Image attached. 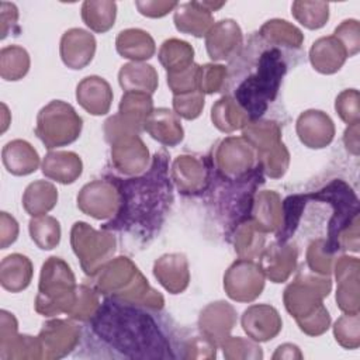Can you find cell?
Listing matches in <instances>:
<instances>
[{
	"label": "cell",
	"mask_w": 360,
	"mask_h": 360,
	"mask_svg": "<svg viewBox=\"0 0 360 360\" xmlns=\"http://www.w3.org/2000/svg\"><path fill=\"white\" fill-rule=\"evenodd\" d=\"M121 195L120 210L103 229L127 231L150 236L163 222L173 201L172 183L167 173V155H155L150 169L131 179H111Z\"/></svg>",
	"instance_id": "6da1fadb"
},
{
	"label": "cell",
	"mask_w": 360,
	"mask_h": 360,
	"mask_svg": "<svg viewBox=\"0 0 360 360\" xmlns=\"http://www.w3.org/2000/svg\"><path fill=\"white\" fill-rule=\"evenodd\" d=\"M90 321L96 335L125 357H174L169 340L155 319L138 305L110 298L100 305Z\"/></svg>",
	"instance_id": "7a4b0ae2"
},
{
	"label": "cell",
	"mask_w": 360,
	"mask_h": 360,
	"mask_svg": "<svg viewBox=\"0 0 360 360\" xmlns=\"http://www.w3.org/2000/svg\"><path fill=\"white\" fill-rule=\"evenodd\" d=\"M330 288L329 276L314 273L307 264L297 273L295 280L285 287L283 294L284 307L304 333L319 336L330 326V315L322 302L329 295Z\"/></svg>",
	"instance_id": "3957f363"
},
{
	"label": "cell",
	"mask_w": 360,
	"mask_h": 360,
	"mask_svg": "<svg viewBox=\"0 0 360 360\" xmlns=\"http://www.w3.org/2000/svg\"><path fill=\"white\" fill-rule=\"evenodd\" d=\"M252 63L255 65V70L236 86L233 98L245 110L249 121H256L267 111L269 104L276 98L288 65L283 51L271 45L262 49Z\"/></svg>",
	"instance_id": "277c9868"
},
{
	"label": "cell",
	"mask_w": 360,
	"mask_h": 360,
	"mask_svg": "<svg viewBox=\"0 0 360 360\" xmlns=\"http://www.w3.org/2000/svg\"><path fill=\"white\" fill-rule=\"evenodd\" d=\"M76 287L70 266L60 257H48L41 269L35 311L44 316L68 314L76 298Z\"/></svg>",
	"instance_id": "5b68a950"
},
{
	"label": "cell",
	"mask_w": 360,
	"mask_h": 360,
	"mask_svg": "<svg viewBox=\"0 0 360 360\" xmlns=\"http://www.w3.org/2000/svg\"><path fill=\"white\" fill-rule=\"evenodd\" d=\"M83 121L76 110L62 100H52L37 115L35 135L48 148H60L75 142L82 132Z\"/></svg>",
	"instance_id": "8992f818"
},
{
	"label": "cell",
	"mask_w": 360,
	"mask_h": 360,
	"mask_svg": "<svg viewBox=\"0 0 360 360\" xmlns=\"http://www.w3.org/2000/svg\"><path fill=\"white\" fill-rule=\"evenodd\" d=\"M70 243L87 276L105 264L115 252V236L110 231H96L86 222H76L70 231Z\"/></svg>",
	"instance_id": "52a82bcc"
},
{
	"label": "cell",
	"mask_w": 360,
	"mask_h": 360,
	"mask_svg": "<svg viewBox=\"0 0 360 360\" xmlns=\"http://www.w3.org/2000/svg\"><path fill=\"white\" fill-rule=\"evenodd\" d=\"M217 173L226 180L243 177L259 163L255 149L243 136H229L222 139L212 158Z\"/></svg>",
	"instance_id": "ba28073f"
},
{
	"label": "cell",
	"mask_w": 360,
	"mask_h": 360,
	"mask_svg": "<svg viewBox=\"0 0 360 360\" xmlns=\"http://www.w3.org/2000/svg\"><path fill=\"white\" fill-rule=\"evenodd\" d=\"M224 288L233 301H255L264 288V274L259 263L252 259L239 257L228 267L224 276Z\"/></svg>",
	"instance_id": "9c48e42d"
},
{
	"label": "cell",
	"mask_w": 360,
	"mask_h": 360,
	"mask_svg": "<svg viewBox=\"0 0 360 360\" xmlns=\"http://www.w3.org/2000/svg\"><path fill=\"white\" fill-rule=\"evenodd\" d=\"M121 195L117 184L110 180H93L77 194V207L96 219L114 218L120 210Z\"/></svg>",
	"instance_id": "30bf717a"
},
{
	"label": "cell",
	"mask_w": 360,
	"mask_h": 360,
	"mask_svg": "<svg viewBox=\"0 0 360 360\" xmlns=\"http://www.w3.org/2000/svg\"><path fill=\"white\" fill-rule=\"evenodd\" d=\"M17 319L13 314L1 309L0 312V359L22 360L42 359L38 338L17 333Z\"/></svg>",
	"instance_id": "8fae6325"
},
{
	"label": "cell",
	"mask_w": 360,
	"mask_h": 360,
	"mask_svg": "<svg viewBox=\"0 0 360 360\" xmlns=\"http://www.w3.org/2000/svg\"><path fill=\"white\" fill-rule=\"evenodd\" d=\"M42 359H60L69 354L80 340V329L70 321H48L38 335Z\"/></svg>",
	"instance_id": "7c38bea8"
},
{
	"label": "cell",
	"mask_w": 360,
	"mask_h": 360,
	"mask_svg": "<svg viewBox=\"0 0 360 360\" xmlns=\"http://www.w3.org/2000/svg\"><path fill=\"white\" fill-rule=\"evenodd\" d=\"M360 262L357 257L340 256L335 263L338 281L336 302L345 314H357L360 309Z\"/></svg>",
	"instance_id": "4fadbf2b"
},
{
	"label": "cell",
	"mask_w": 360,
	"mask_h": 360,
	"mask_svg": "<svg viewBox=\"0 0 360 360\" xmlns=\"http://www.w3.org/2000/svg\"><path fill=\"white\" fill-rule=\"evenodd\" d=\"M111 162L121 174L139 176L148 170L149 150L139 135L127 136L111 143Z\"/></svg>",
	"instance_id": "5bb4252c"
},
{
	"label": "cell",
	"mask_w": 360,
	"mask_h": 360,
	"mask_svg": "<svg viewBox=\"0 0 360 360\" xmlns=\"http://www.w3.org/2000/svg\"><path fill=\"white\" fill-rule=\"evenodd\" d=\"M243 44L242 30L233 20L215 22L205 35V46L212 60H226L238 56Z\"/></svg>",
	"instance_id": "9a60e30c"
},
{
	"label": "cell",
	"mask_w": 360,
	"mask_h": 360,
	"mask_svg": "<svg viewBox=\"0 0 360 360\" xmlns=\"http://www.w3.org/2000/svg\"><path fill=\"white\" fill-rule=\"evenodd\" d=\"M240 323L245 333L255 342L271 340L283 328L278 311L267 304L250 305L243 311Z\"/></svg>",
	"instance_id": "2e32d148"
},
{
	"label": "cell",
	"mask_w": 360,
	"mask_h": 360,
	"mask_svg": "<svg viewBox=\"0 0 360 360\" xmlns=\"http://www.w3.org/2000/svg\"><path fill=\"white\" fill-rule=\"evenodd\" d=\"M236 319V311L231 304L217 301L208 304L201 311L198 316V328L204 338L214 345L221 346V343L229 336Z\"/></svg>",
	"instance_id": "e0dca14e"
},
{
	"label": "cell",
	"mask_w": 360,
	"mask_h": 360,
	"mask_svg": "<svg viewBox=\"0 0 360 360\" xmlns=\"http://www.w3.org/2000/svg\"><path fill=\"white\" fill-rule=\"evenodd\" d=\"M297 248L292 243L276 242L259 255V266L264 277L273 283H284L297 266Z\"/></svg>",
	"instance_id": "ac0fdd59"
},
{
	"label": "cell",
	"mask_w": 360,
	"mask_h": 360,
	"mask_svg": "<svg viewBox=\"0 0 360 360\" xmlns=\"http://www.w3.org/2000/svg\"><path fill=\"white\" fill-rule=\"evenodd\" d=\"M300 141L311 149L328 146L335 136V125L328 114L319 110L304 111L295 124Z\"/></svg>",
	"instance_id": "d6986e66"
},
{
	"label": "cell",
	"mask_w": 360,
	"mask_h": 360,
	"mask_svg": "<svg viewBox=\"0 0 360 360\" xmlns=\"http://www.w3.org/2000/svg\"><path fill=\"white\" fill-rule=\"evenodd\" d=\"M172 179L183 194H197L204 191L210 181V167L204 159L181 155L172 165Z\"/></svg>",
	"instance_id": "ffe728a7"
},
{
	"label": "cell",
	"mask_w": 360,
	"mask_h": 360,
	"mask_svg": "<svg viewBox=\"0 0 360 360\" xmlns=\"http://www.w3.org/2000/svg\"><path fill=\"white\" fill-rule=\"evenodd\" d=\"M62 62L75 70L86 68L96 53V38L86 30L70 28L60 38Z\"/></svg>",
	"instance_id": "44dd1931"
},
{
	"label": "cell",
	"mask_w": 360,
	"mask_h": 360,
	"mask_svg": "<svg viewBox=\"0 0 360 360\" xmlns=\"http://www.w3.org/2000/svg\"><path fill=\"white\" fill-rule=\"evenodd\" d=\"M153 274L170 294H180L190 283L187 257L183 253H166L155 262Z\"/></svg>",
	"instance_id": "7402d4cb"
},
{
	"label": "cell",
	"mask_w": 360,
	"mask_h": 360,
	"mask_svg": "<svg viewBox=\"0 0 360 360\" xmlns=\"http://www.w3.org/2000/svg\"><path fill=\"white\" fill-rule=\"evenodd\" d=\"M77 103L91 115H104L112 103V90L100 76H87L76 87Z\"/></svg>",
	"instance_id": "603a6c76"
},
{
	"label": "cell",
	"mask_w": 360,
	"mask_h": 360,
	"mask_svg": "<svg viewBox=\"0 0 360 360\" xmlns=\"http://www.w3.org/2000/svg\"><path fill=\"white\" fill-rule=\"evenodd\" d=\"M45 177L60 184L75 183L83 172V163L77 153L69 150H51L42 160Z\"/></svg>",
	"instance_id": "cb8c5ba5"
},
{
	"label": "cell",
	"mask_w": 360,
	"mask_h": 360,
	"mask_svg": "<svg viewBox=\"0 0 360 360\" xmlns=\"http://www.w3.org/2000/svg\"><path fill=\"white\" fill-rule=\"evenodd\" d=\"M143 129L165 146H176L184 138L180 118L169 108H156L143 124Z\"/></svg>",
	"instance_id": "d4e9b609"
},
{
	"label": "cell",
	"mask_w": 360,
	"mask_h": 360,
	"mask_svg": "<svg viewBox=\"0 0 360 360\" xmlns=\"http://www.w3.org/2000/svg\"><path fill=\"white\" fill-rule=\"evenodd\" d=\"M347 53L333 35L316 39L309 49V62L314 69L323 75L336 73L346 62Z\"/></svg>",
	"instance_id": "484cf974"
},
{
	"label": "cell",
	"mask_w": 360,
	"mask_h": 360,
	"mask_svg": "<svg viewBox=\"0 0 360 360\" xmlns=\"http://www.w3.org/2000/svg\"><path fill=\"white\" fill-rule=\"evenodd\" d=\"M174 25L180 32L194 35L197 38L205 37L214 25V17L201 1H190L179 4L174 11Z\"/></svg>",
	"instance_id": "4316f807"
},
{
	"label": "cell",
	"mask_w": 360,
	"mask_h": 360,
	"mask_svg": "<svg viewBox=\"0 0 360 360\" xmlns=\"http://www.w3.org/2000/svg\"><path fill=\"white\" fill-rule=\"evenodd\" d=\"M263 232H277L283 224V202L276 191H260L253 198L250 217Z\"/></svg>",
	"instance_id": "83f0119b"
},
{
	"label": "cell",
	"mask_w": 360,
	"mask_h": 360,
	"mask_svg": "<svg viewBox=\"0 0 360 360\" xmlns=\"http://www.w3.org/2000/svg\"><path fill=\"white\" fill-rule=\"evenodd\" d=\"M1 160L6 170L14 176L31 174L39 166L38 152L22 139L7 142L1 150Z\"/></svg>",
	"instance_id": "f1b7e54d"
},
{
	"label": "cell",
	"mask_w": 360,
	"mask_h": 360,
	"mask_svg": "<svg viewBox=\"0 0 360 360\" xmlns=\"http://www.w3.org/2000/svg\"><path fill=\"white\" fill-rule=\"evenodd\" d=\"M117 52L132 62L150 59L156 51L155 41L149 32L139 28H128L121 31L115 39Z\"/></svg>",
	"instance_id": "f546056e"
},
{
	"label": "cell",
	"mask_w": 360,
	"mask_h": 360,
	"mask_svg": "<svg viewBox=\"0 0 360 360\" xmlns=\"http://www.w3.org/2000/svg\"><path fill=\"white\" fill-rule=\"evenodd\" d=\"M32 278L31 260L20 253L6 256L0 264V284L10 292L25 290Z\"/></svg>",
	"instance_id": "4dcf8cb0"
},
{
	"label": "cell",
	"mask_w": 360,
	"mask_h": 360,
	"mask_svg": "<svg viewBox=\"0 0 360 360\" xmlns=\"http://www.w3.org/2000/svg\"><path fill=\"white\" fill-rule=\"evenodd\" d=\"M118 82L124 91H141L153 94L158 89V72L143 62L125 63L118 72Z\"/></svg>",
	"instance_id": "1f68e13d"
},
{
	"label": "cell",
	"mask_w": 360,
	"mask_h": 360,
	"mask_svg": "<svg viewBox=\"0 0 360 360\" xmlns=\"http://www.w3.org/2000/svg\"><path fill=\"white\" fill-rule=\"evenodd\" d=\"M58 202L56 187L46 180H37L27 186L22 194V207L31 217L49 212Z\"/></svg>",
	"instance_id": "d6a6232c"
},
{
	"label": "cell",
	"mask_w": 360,
	"mask_h": 360,
	"mask_svg": "<svg viewBox=\"0 0 360 360\" xmlns=\"http://www.w3.org/2000/svg\"><path fill=\"white\" fill-rule=\"evenodd\" d=\"M266 232H263L250 218L243 219L235 226L233 246L240 259L259 257L264 249Z\"/></svg>",
	"instance_id": "836d02e7"
},
{
	"label": "cell",
	"mask_w": 360,
	"mask_h": 360,
	"mask_svg": "<svg viewBox=\"0 0 360 360\" xmlns=\"http://www.w3.org/2000/svg\"><path fill=\"white\" fill-rule=\"evenodd\" d=\"M212 124L222 132H233L243 129L249 122V117L245 110L231 96L221 97L211 110Z\"/></svg>",
	"instance_id": "e575fe53"
},
{
	"label": "cell",
	"mask_w": 360,
	"mask_h": 360,
	"mask_svg": "<svg viewBox=\"0 0 360 360\" xmlns=\"http://www.w3.org/2000/svg\"><path fill=\"white\" fill-rule=\"evenodd\" d=\"M259 38L267 45L277 46V48L284 46V48H292V49L301 48L304 41L302 32L285 20L266 21L259 31Z\"/></svg>",
	"instance_id": "d590c367"
},
{
	"label": "cell",
	"mask_w": 360,
	"mask_h": 360,
	"mask_svg": "<svg viewBox=\"0 0 360 360\" xmlns=\"http://www.w3.org/2000/svg\"><path fill=\"white\" fill-rule=\"evenodd\" d=\"M159 60L167 73L180 72L194 62V49L193 46L181 39L170 38L166 39L159 49Z\"/></svg>",
	"instance_id": "8d00e7d4"
},
{
	"label": "cell",
	"mask_w": 360,
	"mask_h": 360,
	"mask_svg": "<svg viewBox=\"0 0 360 360\" xmlns=\"http://www.w3.org/2000/svg\"><path fill=\"white\" fill-rule=\"evenodd\" d=\"M117 4L114 1L87 0L82 6V18L84 24L94 32L108 31L115 21Z\"/></svg>",
	"instance_id": "74e56055"
},
{
	"label": "cell",
	"mask_w": 360,
	"mask_h": 360,
	"mask_svg": "<svg viewBox=\"0 0 360 360\" xmlns=\"http://www.w3.org/2000/svg\"><path fill=\"white\" fill-rule=\"evenodd\" d=\"M30 69V55L18 45H8L0 51V76L7 82L22 79Z\"/></svg>",
	"instance_id": "f35d334b"
},
{
	"label": "cell",
	"mask_w": 360,
	"mask_h": 360,
	"mask_svg": "<svg viewBox=\"0 0 360 360\" xmlns=\"http://www.w3.org/2000/svg\"><path fill=\"white\" fill-rule=\"evenodd\" d=\"M30 235L34 243L42 250H51L59 245L60 224L49 215L32 217L28 224Z\"/></svg>",
	"instance_id": "ab89813d"
},
{
	"label": "cell",
	"mask_w": 360,
	"mask_h": 360,
	"mask_svg": "<svg viewBox=\"0 0 360 360\" xmlns=\"http://www.w3.org/2000/svg\"><path fill=\"white\" fill-rule=\"evenodd\" d=\"M153 111L150 94L141 91H125L120 101V114L143 127L146 118Z\"/></svg>",
	"instance_id": "60d3db41"
},
{
	"label": "cell",
	"mask_w": 360,
	"mask_h": 360,
	"mask_svg": "<svg viewBox=\"0 0 360 360\" xmlns=\"http://www.w3.org/2000/svg\"><path fill=\"white\" fill-rule=\"evenodd\" d=\"M291 13L305 28L318 30L329 18V4L323 1H294L291 4Z\"/></svg>",
	"instance_id": "b9f144b4"
},
{
	"label": "cell",
	"mask_w": 360,
	"mask_h": 360,
	"mask_svg": "<svg viewBox=\"0 0 360 360\" xmlns=\"http://www.w3.org/2000/svg\"><path fill=\"white\" fill-rule=\"evenodd\" d=\"M335 250L328 245L326 239H315L307 249V267L314 273L329 276L332 271Z\"/></svg>",
	"instance_id": "7bdbcfd3"
},
{
	"label": "cell",
	"mask_w": 360,
	"mask_h": 360,
	"mask_svg": "<svg viewBox=\"0 0 360 360\" xmlns=\"http://www.w3.org/2000/svg\"><path fill=\"white\" fill-rule=\"evenodd\" d=\"M98 308H100V302H98V295L96 290L82 284L76 287V298L68 315L72 319L86 322L96 315Z\"/></svg>",
	"instance_id": "ee69618b"
},
{
	"label": "cell",
	"mask_w": 360,
	"mask_h": 360,
	"mask_svg": "<svg viewBox=\"0 0 360 360\" xmlns=\"http://www.w3.org/2000/svg\"><path fill=\"white\" fill-rule=\"evenodd\" d=\"M336 342L345 349H357L360 346V316L357 314H345L333 325Z\"/></svg>",
	"instance_id": "f6af8a7d"
},
{
	"label": "cell",
	"mask_w": 360,
	"mask_h": 360,
	"mask_svg": "<svg viewBox=\"0 0 360 360\" xmlns=\"http://www.w3.org/2000/svg\"><path fill=\"white\" fill-rule=\"evenodd\" d=\"M224 356L229 360H236V359H263V352L262 347L257 345V342L252 339H243L240 336H228L222 343H221Z\"/></svg>",
	"instance_id": "bcb514c9"
},
{
	"label": "cell",
	"mask_w": 360,
	"mask_h": 360,
	"mask_svg": "<svg viewBox=\"0 0 360 360\" xmlns=\"http://www.w3.org/2000/svg\"><path fill=\"white\" fill-rule=\"evenodd\" d=\"M143 129L142 125L131 121L129 118L118 114L111 115L105 122H104V136L105 141L111 145L112 142L127 138V136H134L139 135V132Z\"/></svg>",
	"instance_id": "7dc6e473"
},
{
	"label": "cell",
	"mask_w": 360,
	"mask_h": 360,
	"mask_svg": "<svg viewBox=\"0 0 360 360\" xmlns=\"http://www.w3.org/2000/svg\"><path fill=\"white\" fill-rule=\"evenodd\" d=\"M226 68L222 65L207 63L200 66L198 72V90L207 94L219 91L226 82Z\"/></svg>",
	"instance_id": "c3c4849f"
},
{
	"label": "cell",
	"mask_w": 360,
	"mask_h": 360,
	"mask_svg": "<svg viewBox=\"0 0 360 360\" xmlns=\"http://www.w3.org/2000/svg\"><path fill=\"white\" fill-rule=\"evenodd\" d=\"M173 108L179 117L186 120L197 118L204 108V93L200 90L173 96Z\"/></svg>",
	"instance_id": "681fc988"
},
{
	"label": "cell",
	"mask_w": 360,
	"mask_h": 360,
	"mask_svg": "<svg viewBox=\"0 0 360 360\" xmlns=\"http://www.w3.org/2000/svg\"><path fill=\"white\" fill-rule=\"evenodd\" d=\"M335 110L349 125L359 124L360 121V108H359V91L356 89L343 90L335 101Z\"/></svg>",
	"instance_id": "f907efd6"
},
{
	"label": "cell",
	"mask_w": 360,
	"mask_h": 360,
	"mask_svg": "<svg viewBox=\"0 0 360 360\" xmlns=\"http://www.w3.org/2000/svg\"><path fill=\"white\" fill-rule=\"evenodd\" d=\"M198 72L200 65L193 63L191 66L176 72V73H167V84L173 94H183L188 91L198 90Z\"/></svg>",
	"instance_id": "816d5d0a"
},
{
	"label": "cell",
	"mask_w": 360,
	"mask_h": 360,
	"mask_svg": "<svg viewBox=\"0 0 360 360\" xmlns=\"http://www.w3.org/2000/svg\"><path fill=\"white\" fill-rule=\"evenodd\" d=\"M333 37L346 49L347 58L354 56L360 49V25L357 20H345L342 21L333 32Z\"/></svg>",
	"instance_id": "f5cc1de1"
},
{
	"label": "cell",
	"mask_w": 360,
	"mask_h": 360,
	"mask_svg": "<svg viewBox=\"0 0 360 360\" xmlns=\"http://www.w3.org/2000/svg\"><path fill=\"white\" fill-rule=\"evenodd\" d=\"M135 6L136 8L139 10V13L142 15H146V17H150V18H159V17H163L166 15L169 11L174 10L179 3L177 1H135Z\"/></svg>",
	"instance_id": "db71d44e"
},
{
	"label": "cell",
	"mask_w": 360,
	"mask_h": 360,
	"mask_svg": "<svg viewBox=\"0 0 360 360\" xmlns=\"http://www.w3.org/2000/svg\"><path fill=\"white\" fill-rule=\"evenodd\" d=\"M18 236V224L14 217L7 212H0V248L7 249L8 245L14 243Z\"/></svg>",
	"instance_id": "11a10c76"
},
{
	"label": "cell",
	"mask_w": 360,
	"mask_h": 360,
	"mask_svg": "<svg viewBox=\"0 0 360 360\" xmlns=\"http://www.w3.org/2000/svg\"><path fill=\"white\" fill-rule=\"evenodd\" d=\"M0 22H1V39H4L10 31V25L13 28V25L17 24V18H18V10L15 7V4L13 3H7V1H1L0 4Z\"/></svg>",
	"instance_id": "9f6ffc18"
},
{
	"label": "cell",
	"mask_w": 360,
	"mask_h": 360,
	"mask_svg": "<svg viewBox=\"0 0 360 360\" xmlns=\"http://www.w3.org/2000/svg\"><path fill=\"white\" fill-rule=\"evenodd\" d=\"M343 142L347 152L353 153L354 156L359 155V124H353L346 128Z\"/></svg>",
	"instance_id": "6f0895ef"
},
{
	"label": "cell",
	"mask_w": 360,
	"mask_h": 360,
	"mask_svg": "<svg viewBox=\"0 0 360 360\" xmlns=\"http://www.w3.org/2000/svg\"><path fill=\"white\" fill-rule=\"evenodd\" d=\"M273 359H302V354L298 346L292 343H284L277 347L276 353L273 354Z\"/></svg>",
	"instance_id": "680465c9"
}]
</instances>
